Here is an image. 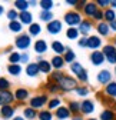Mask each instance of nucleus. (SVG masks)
<instances>
[{
	"label": "nucleus",
	"instance_id": "obj_14",
	"mask_svg": "<svg viewBox=\"0 0 116 120\" xmlns=\"http://www.w3.org/2000/svg\"><path fill=\"white\" fill-rule=\"evenodd\" d=\"M54 116H56V119H59V120H66V119H69L72 116V113L69 112V109L66 106H60L59 109H56Z\"/></svg>",
	"mask_w": 116,
	"mask_h": 120
},
{
	"label": "nucleus",
	"instance_id": "obj_25",
	"mask_svg": "<svg viewBox=\"0 0 116 120\" xmlns=\"http://www.w3.org/2000/svg\"><path fill=\"white\" fill-rule=\"evenodd\" d=\"M29 2H26V0H16L14 2V10H17V11H27L29 9Z\"/></svg>",
	"mask_w": 116,
	"mask_h": 120
},
{
	"label": "nucleus",
	"instance_id": "obj_15",
	"mask_svg": "<svg viewBox=\"0 0 116 120\" xmlns=\"http://www.w3.org/2000/svg\"><path fill=\"white\" fill-rule=\"evenodd\" d=\"M14 107L10 106V104H6V106H2L0 107V116H2L3 119H12L14 116Z\"/></svg>",
	"mask_w": 116,
	"mask_h": 120
},
{
	"label": "nucleus",
	"instance_id": "obj_53",
	"mask_svg": "<svg viewBox=\"0 0 116 120\" xmlns=\"http://www.w3.org/2000/svg\"><path fill=\"white\" fill-rule=\"evenodd\" d=\"M72 120H83V117L82 116H73V117H72Z\"/></svg>",
	"mask_w": 116,
	"mask_h": 120
},
{
	"label": "nucleus",
	"instance_id": "obj_30",
	"mask_svg": "<svg viewBox=\"0 0 116 120\" xmlns=\"http://www.w3.org/2000/svg\"><path fill=\"white\" fill-rule=\"evenodd\" d=\"M102 53L105 54V57L115 56V54H116V47L113 46V44H105L103 49H102Z\"/></svg>",
	"mask_w": 116,
	"mask_h": 120
},
{
	"label": "nucleus",
	"instance_id": "obj_26",
	"mask_svg": "<svg viewBox=\"0 0 116 120\" xmlns=\"http://www.w3.org/2000/svg\"><path fill=\"white\" fill-rule=\"evenodd\" d=\"M67 109H69V112H70L72 114L77 116V113H80V103L76 101V100H72V101H69V104H67Z\"/></svg>",
	"mask_w": 116,
	"mask_h": 120
},
{
	"label": "nucleus",
	"instance_id": "obj_20",
	"mask_svg": "<svg viewBox=\"0 0 116 120\" xmlns=\"http://www.w3.org/2000/svg\"><path fill=\"white\" fill-rule=\"evenodd\" d=\"M39 73H40V70H39V64L37 63H29L26 66V74L29 77H36Z\"/></svg>",
	"mask_w": 116,
	"mask_h": 120
},
{
	"label": "nucleus",
	"instance_id": "obj_54",
	"mask_svg": "<svg viewBox=\"0 0 116 120\" xmlns=\"http://www.w3.org/2000/svg\"><path fill=\"white\" fill-rule=\"evenodd\" d=\"M13 120H24V117H20V116H16V117H13Z\"/></svg>",
	"mask_w": 116,
	"mask_h": 120
},
{
	"label": "nucleus",
	"instance_id": "obj_42",
	"mask_svg": "<svg viewBox=\"0 0 116 120\" xmlns=\"http://www.w3.org/2000/svg\"><path fill=\"white\" fill-rule=\"evenodd\" d=\"M46 89H47V92H50V93H57V92L60 90L59 84L54 83V82H49V83L46 84Z\"/></svg>",
	"mask_w": 116,
	"mask_h": 120
},
{
	"label": "nucleus",
	"instance_id": "obj_19",
	"mask_svg": "<svg viewBox=\"0 0 116 120\" xmlns=\"http://www.w3.org/2000/svg\"><path fill=\"white\" fill-rule=\"evenodd\" d=\"M19 22L22 24H33V16H32V13L30 11H22L19 13Z\"/></svg>",
	"mask_w": 116,
	"mask_h": 120
},
{
	"label": "nucleus",
	"instance_id": "obj_35",
	"mask_svg": "<svg viewBox=\"0 0 116 120\" xmlns=\"http://www.w3.org/2000/svg\"><path fill=\"white\" fill-rule=\"evenodd\" d=\"M7 71H9V74H12V76H19V74L22 73V66H19V64H9L7 66Z\"/></svg>",
	"mask_w": 116,
	"mask_h": 120
},
{
	"label": "nucleus",
	"instance_id": "obj_59",
	"mask_svg": "<svg viewBox=\"0 0 116 120\" xmlns=\"http://www.w3.org/2000/svg\"><path fill=\"white\" fill-rule=\"evenodd\" d=\"M115 73H116V66H115Z\"/></svg>",
	"mask_w": 116,
	"mask_h": 120
},
{
	"label": "nucleus",
	"instance_id": "obj_23",
	"mask_svg": "<svg viewBox=\"0 0 116 120\" xmlns=\"http://www.w3.org/2000/svg\"><path fill=\"white\" fill-rule=\"evenodd\" d=\"M100 120H116V113L112 109H105L102 113H100Z\"/></svg>",
	"mask_w": 116,
	"mask_h": 120
},
{
	"label": "nucleus",
	"instance_id": "obj_45",
	"mask_svg": "<svg viewBox=\"0 0 116 120\" xmlns=\"http://www.w3.org/2000/svg\"><path fill=\"white\" fill-rule=\"evenodd\" d=\"M93 20H96L97 23L103 22V10H102V9H99V10L95 13V16H93Z\"/></svg>",
	"mask_w": 116,
	"mask_h": 120
},
{
	"label": "nucleus",
	"instance_id": "obj_17",
	"mask_svg": "<svg viewBox=\"0 0 116 120\" xmlns=\"http://www.w3.org/2000/svg\"><path fill=\"white\" fill-rule=\"evenodd\" d=\"M52 50L56 53V56H62V54H65L66 53V47H65V44L62 43V41H59V40H54L53 43H52Z\"/></svg>",
	"mask_w": 116,
	"mask_h": 120
},
{
	"label": "nucleus",
	"instance_id": "obj_55",
	"mask_svg": "<svg viewBox=\"0 0 116 120\" xmlns=\"http://www.w3.org/2000/svg\"><path fill=\"white\" fill-rule=\"evenodd\" d=\"M29 4H32V6H36V4H37V2H29Z\"/></svg>",
	"mask_w": 116,
	"mask_h": 120
},
{
	"label": "nucleus",
	"instance_id": "obj_44",
	"mask_svg": "<svg viewBox=\"0 0 116 120\" xmlns=\"http://www.w3.org/2000/svg\"><path fill=\"white\" fill-rule=\"evenodd\" d=\"M10 87V82L4 77H0V90H9Z\"/></svg>",
	"mask_w": 116,
	"mask_h": 120
},
{
	"label": "nucleus",
	"instance_id": "obj_7",
	"mask_svg": "<svg viewBox=\"0 0 116 120\" xmlns=\"http://www.w3.org/2000/svg\"><path fill=\"white\" fill-rule=\"evenodd\" d=\"M14 101V94L10 90H0V107Z\"/></svg>",
	"mask_w": 116,
	"mask_h": 120
},
{
	"label": "nucleus",
	"instance_id": "obj_2",
	"mask_svg": "<svg viewBox=\"0 0 116 120\" xmlns=\"http://www.w3.org/2000/svg\"><path fill=\"white\" fill-rule=\"evenodd\" d=\"M65 23L69 24V27H76L82 23V14L77 11V10H69L66 14H65V17H63Z\"/></svg>",
	"mask_w": 116,
	"mask_h": 120
},
{
	"label": "nucleus",
	"instance_id": "obj_8",
	"mask_svg": "<svg viewBox=\"0 0 116 120\" xmlns=\"http://www.w3.org/2000/svg\"><path fill=\"white\" fill-rule=\"evenodd\" d=\"M89 59H90V63H92L93 66H102V64L105 63V60H106L105 54H103L102 52H99V50H96V52H92Z\"/></svg>",
	"mask_w": 116,
	"mask_h": 120
},
{
	"label": "nucleus",
	"instance_id": "obj_31",
	"mask_svg": "<svg viewBox=\"0 0 116 120\" xmlns=\"http://www.w3.org/2000/svg\"><path fill=\"white\" fill-rule=\"evenodd\" d=\"M39 19H40L42 22H45V23H50V22L53 20V13H52V11H43V10H40Z\"/></svg>",
	"mask_w": 116,
	"mask_h": 120
},
{
	"label": "nucleus",
	"instance_id": "obj_27",
	"mask_svg": "<svg viewBox=\"0 0 116 120\" xmlns=\"http://www.w3.org/2000/svg\"><path fill=\"white\" fill-rule=\"evenodd\" d=\"M29 97V92L27 89H17L16 92H14V99L19 100V101H23Z\"/></svg>",
	"mask_w": 116,
	"mask_h": 120
},
{
	"label": "nucleus",
	"instance_id": "obj_1",
	"mask_svg": "<svg viewBox=\"0 0 116 120\" xmlns=\"http://www.w3.org/2000/svg\"><path fill=\"white\" fill-rule=\"evenodd\" d=\"M50 82L57 83L59 87H60V90H63V92H72V90L77 89V80L75 77H70V76H67V74L60 73V71L52 73Z\"/></svg>",
	"mask_w": 116,
	"mask_h": 120
},
{
	"label": "nucleus",
	"instance_id": "obj_9",
	"mask_svg": "<svg viewBox=\"0 0 116 120\" xmlns=\"http://www.w3.org/2000/svg\"><path fill=\"white\" fill-rule=\"evenodd\" d=\"M96 77H97V83L106 86V84H109V83L112 82V73H110L109 70L103 69V70H100V71L97 73Z\"/></svg>",
	"mask_w": 116,
	"mask_h": 120
},
{
	"label": "nucleus",
	"instance_id": "obj_56",
	"mask_svg": "<svg viewBox=\"0 0 116 120\" xmlns=\"http://www.w3.org/2000/svg\"><path fill=\"white\" fill-rule=\"evenodd\" d=\"M3 11H4V9H3L2 6H0V14H3Z\"/></svg>",
	"mask_w": 116,
	"mask_h": 120
},
{
	"label": "nucleus",
	"instance_id": "obj_10",
	"mask_svg": "<svg viewBox=\"0 0 116 120\" xmlns=\"http://www.w3.org/2000/svg\"><path fill=\"white\" fill-rule=\"evenodd\" d=\"M95 112V103L93 100H89L86 99L80 103V113L82 114H92Z\"/></svg>",
	"mask_w": 116,
	"mask_h": 120
},
{
	"label": "nucleus",
	"instance_id": "obj_3",
	"mask_svg": "<svg viewBox=\"0 0 116 120\" xmlns=\"http://www.w3.org/2000/svg\"><path fill=\"white\" fill-rule=\"evenodd\" d=\"M70 71L75 74V76L77 77V80L79 82H82V83H86L88 82V71L85 70V67L79 63V62H73L70 64Z\"/></svg>",
	"mask_w": 116,
	"mask_h": 120
},
{
	"label": "nucleus",
	"instance_id": "obj_13",
	"mask_svg": "<svg viewBox=\"0 0 116 120\" xmlns=\"http://www.w3.org/2000/svg\"><path fill=\"white\" fill-rule=\"evenodd\" d=\"M92 27H93V24L90 20H82V23L77 26V30L80 34H83V37H88V34L92 32Z\"/></svg>",
	"mask_w": 116,
	"mask_h": 120
},
{
	"label": "nucleus",
	"instance_id": "obj_32",
	"mask_svg": "<svg viewBox=\"0 0 116 120\" xmlns=\"http://www.w3.org/2000/svg\"><path fill=\"white\" fill-rule=\"evenodd\" d=\"M42 32V26L39 23H33L29 26V36H39Z\"/></svg>",
	"mask_w": 116,
	"mask_h": 120
},
{
	"label": "nucleus",
	"instance_id": "obj_11",
	"mask_svg": "<svg viewBox=\"0 0 116 120\" xmlns=\"http://www.w3.org/2000/svg\"><path fill=\"white\" fill-rule=\"evenodd\" d=\"M47 32L50 34H59L62 32V29H63V24L60 20H52L50 23H47Z\"/></svg>",
	"mask_w": 116,
	"mask_h": 120
},
{
	"label": "nucleus",
	"instance_id": "obj_40",
	"mask_svg": "<svg viewBox=\"0 0 116 120\" xmlns=\"http://www.w3.org/2000/svg\"><path fill=\"white\" fill-rule=\"evenodd\" d=\"M39 120H53V114L50 110H42L39 112Z\"/></svg>",
	"mask_w": 116,
	"mask_h": 120
},
{
	"label": "nucleus",
	"instance_id": "obj_50",
	"mask_svg": "<svg viewBox=\"0 0 116 120\" xmlns=\"http://www.w3.org/2000/svg\"><path fill=\"white\" fill-rule=\"evenodd\" d=\"M109 27H110V30H112V32H115V33H116V20L110 22V23H109Z\"/></svg>",
	"mask_w": 116,
	"mask_h": 120
},
{
	"label": "nucleus",
	"instance_id": "obj_43",
	"mask_svg": "<svg viewBox=\"0 0 116 120\" xmlns=\"http://www.w3.org/2000/svg\"><path fill=\"white\" fill-rule=\"evenodd\" d=\"M7 19H9L10 22H16V20L19 19V13H17V10H14V9L9 10V11H7Z\"/></svg>",
	"mask_w": 116,
	"mask_h": 120
},
{
	"label": "nucleus",
	"instance_id": "obj_52",
	"mask_svg": "<svg viewBox=\"0 0 116 120\" xmlns=\"http://www.w3.org/2000/svg\"><path fill=\"white\" fill-rule=\"evenodd\" d=\"M110 9H116V0H112L110 2Z\"/></svg>",
	"mask_w": 116,
	"mask_h": 120
},
{
	"label": "nucleus",
	"instance_id": "obj_12",
	"mask_svg": "<svg viewBox=\"0 0 116 120\" xmlns=\"http://www.w3.org/2000/svg\"><path fill=\"white\" fill-rule=\"evenodd\" d=\"M102 39H100V36H89L88 37V47L92 49L93 52H96L97 49L102 47Z\"/></svg>",
	"mask_w": 116,
	"mask_h": 120
},
{
	"label": "nucleus",
	"instance_id": "obj_51",
	"mask_svg": "<svg viewBox=\"0 0 116 120\" xmlns=\"http://www.w3.org/2000/svg\"><path fill=\"white\" fill-rule=\"evenodd\" d=\"M66 3H67L69 6H77V4H79L77 0H66Z\"/></svg>",
	"mask_w": 116,
	"mask_h": 120
},
{
	"label": "nucleus",
	"instance_id": "obj_47",
	"mask_svg": "<svg viewBox=\"0 0 116 120\" xmlns=\"http://www.w3.org/2000/svg\"><path fill=\"white\" fill-rule=\"evenodd\" d=\"M77 44H79V47H88V37H80Z\"/></svg>",
	"mask_w": 116,
	"mask_h": 120
},
{
	"label": "nucleus",
	"instance_id": "obj_16",
	"mask_svg": "<svg viewBox=\"0 0 116 120\" xmlns=\"http://www.w3.org/2000/svg\"><path fill=\"white\" fill-rule=\"evenodd\" d=\"M96 32H97L100 36H103V37L109 36V33H110L109 23H106V22H100V23H97V24H96Z\"/></svg>",
	"mask_w": 116,
	"mask_h": 120
},
{
	"label": "nucleus",
	"instance_id": "obj_22",
	"mask_svg": "<svg viewBox=\"0 0 116 120\" xmlns=\"http://www.w3.org/2000/svg\"><path fill=\"white\" fill-rule=\"evenodd\" d=\"M46 50H47V43L45 40H37L35 43V52L39 53V56H42L43 53H46Z\"/></svg>",
	"mask_w": 116,
	"mask_h": 120
},
{
	"label": "nucleus",
	"instance_id": "obj_58",
	"mask_svg": "<svg viewBox=\"0 0 116 120\" xmlns=\"http://www.w3.org/2000/svg\"><path fill=\"white\" fill-rule=\"evenodd\" d=\"M88 120H97V119H88Z\"/></svg>",
	"mask_w": 116,
	"mask_h": 120
},
{
	"label": "nucleus",
	"instance_id": "obj_41",
	"mask_svg": "<svg viewBox=\"0 0 116 120\" xmlns=\"http://www.w3.org/2000/svg\"><path fill=\"white\" fill-rule=\"evenodd\" d=\"M76 92V94L77 96H80V97H86L89 94V89L86 87V86H77V89L75 90Z\"/></svg>",
	"mask_w": 116,
	"mask_h": 120
},
{
	"label": "nucleus",
	"instance_id": "obj_37",
	"mask_svg": "<svg viewBox=\"0 0 116 120\" xmlns=\"http://www.w3.org/2000/svg\"><path fill=\"white\" fill-rule=\"evenodd\" d=\"M9 30H10V32H13V33H20L22 32V23L19 20L10 22L9 23Z\"/></svg>",
	"mask_w": 116,
	"mask_h": 120
},
{
	"label": "nucleus",
	"instance_id": "obj_6",
	"mask_svg": "<svg viewBox=\"0 0 116 120\" xmlns=\"http://www.w3.org/2000/svg\"><path fill=\"white\" fill-rule=\"evenodd\" d=\"M82 10H83V13H85V16H86V17H92V19H93L95 13L99 10V7H97L96 2H86Z\"/></svg>",
	"mask_w": 116,
	"mask_h": 120
},
{
	"label": "nucleus",
	"instance_id": "obj_39",
	"mask_svg": "<svg viewBox=\"0 0 116 120\" xmlns=\"http://www.w3.org/2000/svg\"><path fill=\"white\" fill-rule=\"evenodd\" d=\"M19 62H20V53L12 52V53L9 54V63H10V64H19Z\"/></svg>",
	"mask_w": 116,
	"mask_h": 120
},
{
	"label": "nucleus",
	"instance_id": "obj_38",
	"mask_svg": "<svg viewBox=\"0 0 116 120\" xmlns=\"http://www.w3.org/2000/svg\"><path fill=\"white\" fill-rule=\"evenodd\" d=\"M60 103H62V100H60L59 97H53V99H50V100L47 101L49 110H53V109H59V107H60Z\"/></svg>",
	"mask_w": 116,
	"mask_h": 120
},
{
	"label": "nucleus",
	"instance_id": "obj_33",
	"mask_svg": "<svg viewBox=\"0 0 116 120\" xmlns=\"http://www.w3.org/2000/svg\"><path fill=\"white\" fill-rule=\"evenodd\" d=\"M75 59H76L75 52H73V50H70V49H67V50H66V53L63 54V60H65V63L72 64V63L75 62Z\"/></svg>",
	"mask_w": 116,
	"mask_h": 120
},
{
	"label": "nucleus",
	"instance_id": "obj_21",
	"mask_svg": "<svg viewBox=\"0 0 116 120\" xmlns=\"http://www.w3.org/2000/svg\"><path fill=\"white\" fill-rule=\"evenodd\" d=\"M103 92H105V94L106 96H109L110 99H113V97H116V82H110L109 84H106L105 86V89H103Z\"/></svg>",
	"mask_w": 116,
	"mask_h": 120
},
{
	"label": "nucleus",
	"instance_id": "obj_49",
	"mask_svg": "<svg viewBox=\"0 0 116 120\" xmlns=\"http://www.w3.org/2000/svg\"><path fill=\"white\" fill-rule=\"evenodd\" d=\"M106 60L109 63H112V64H116V54L115 56H110V57H106Z\"/></svg>",
	"mask_w": 116,
	"mask_h": 120
},
{
	"label": "nucleus",
	"instance_id": "obj_5",
	"mask_svg": "<svg viewBox=\"0 0 116 120\" xmlns=\"http://www.w3.org/2000/svg\"><path fill=\"white\" fill-rule=\"evenodd\" d=\"M47 101H49V99H47L46 94H37V96L32 97L29 103H30V107L32 109L37 110V109H42L45 104H47Z\"/></svg>",
	"mask_w": 116,
	"mask_h": 120
},
{
	"label": "nucleus",
	"instance_id": "obj_36",
	"mask_svg": "<svg viewBox=\"0 0 116 120\" xmlns=\"http://www.w3.org/2000/svg\"><path fill=\"white\" fill-rule=\"evenodd\" d=\"M53 2L52 0H40L39 2V6H40V9L43 10V11H50V9L53 7Z\"/></svg>",
	"mask_w": 116,
	"mask_h": 120
},
{
	"label": "nucleus",
	"instance_id": "obj_28",
	"mask_svg": "<svg viewBox=\"0 0 116 120\" xmlns=\"http://www.w3.org/2000/svg\"><path fill=\"white\" fill-rule=\"evenodd\" d=\"M103 20H106V23H110V22L116 20V13H115L113 9L109 7V9H106L103 11Z\"/></svg>",
	"mask_w": 116,
	"mask_h": 120
},
{
	"label": "nucleus",
	"instance_id": "obj_24",
	"mask_svg": "<svg viewBox=\"0 0 116 120\" xmlns=\"http://www.w3.org/2000/svg\"><path fill=\"white\" fill-rule=\"evenodd\" d=\"M39 64V70L42 71V73H45V74H49V73H52V64H50V62H47V60H42V62H39L37 63Z\"/></svg>",
	"mask_w": 116,
	"mask_h": 120
},
{
	"label": "nucleus",
	"instance_id": "obj_18",
	"mask_svg": "<svg viewBox=\"0 0 116 120\" xmlns=\"http://www.w3.org/2000/svg\"><path fill=\"white\" fill-rule=\"evenodd\" d=\"M50 64L53 69H56L57 71H59L60 69L65 67V60H63V56H53L52 60H50Z\"/></svg>",
	"mask_w": 116,
	"mask_h": 120
},
{
	"label": "nucleus",
	"instance_id": "obj_48",
	"mask_svg": "<svg viewBox=\"0 0 116 120\" xmlns=\"http://www.w3.org/2000/svg\"><path fill=\"white\" fill-rule=\"evenodd\" d=\"M20 62L22 63H27L29 62V54L27 53H22L20 54Z\"/></svg>",
	"mask_w": 116,
	"mask_h": 120
},
{
	"label": "nucleus",
	"instance_id": "obj_34",
	"mask_svg": "<svg viewBox=\"0 0 116 120\" xmlns=\"http://www.w3.org/2000/svg\"><path fill=\"white\" fill-rule=\"evenodd\" d=\"M37 114H39V113H37L35 109H32V107H26L24 112H23L24 119H29V120H35V119L37 117Z\"/></svg>",
	"mask_w": 116,
	"mask_h": 120
},
{
	"label": "nucleus",
	"instance_id": "obj_29",
	"mask_svg": "<svg viewBox=\"0 0 116 120\" xmlns=\"http://www.w3.org/2000/svg\"><path fill=\"white\" fill-rule=\"evenodd\" d=\"M79 30H77V27H69L67 30H66V37L69 39V40H76L77 37H79Z\"/></svg>",
	"mask_w": 116,
	"mask_h": 120
},
{
	"label": "nucleus",
	"instance_id": "obj_46",
	"mask_svg": "<svg viewBox=\"0 0 116 120\" xmlns=\"http://www.w3.org/2000/svg\"><path fill=\"white\" fill-rule=\"evenodd\" d=\"M96 4H97V7H102V9L106 10V9L110 6V2H109V0H97Z\"/></svg>",
	"mask_w": 116,
	"mask_h": 120
},
{
	"label": "nucleus",
	"instance_id": "obj_4",
	"mask_svg": "<svg viewBox=\"0 0 116 120\" xmlns=\"http://www.w3.org/2000/svg\"><path fill=\"white\" fill-rule=\"evenodd\" d=\"M14 44H16V47L20 49V50H26L30 47L32 44V40H30V36H29L27 33H22L16 37V40H14Z\"/></svg>",
	"mask_w": 116,
	"mask_h": 120
},
{
	"label": "nucleus",
	"instance_id": "obj_57",
	"mask_svg": "<svg viewBox=\"0 0 116 120\" xmlns=\"http://www.w3.org/2000/svg\"><path fill=\"white\" fill-rule=\"evenodd\" d=\"M113 46H115V47H116V37H115V39H113Z\"/></svg>",
	"mask_w": 116,
	"mask_h": 120
}]
</instances>
